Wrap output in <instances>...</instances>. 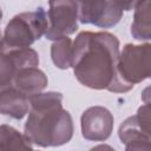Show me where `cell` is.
Listing matches in <instances>:
<instances>
[{
	"instance_id": "cell-5",
	"label": "cell",
	"mask_w": 151,
	"mask_h": 151,
	"mask_svg": "<svg viewBox=\"0 0 151 151\" xmlns=\"http://www.w3.org/2000/svg\"><path fill=\"white\" fill-rule=\"evenodd\" d=\"M119 72L133 85L151 78V44L125 45L119 57Z\"/></svg>"
},
{
	"instance_id": "cell-4",
	"label": "cell",
	"mask_w": 151,
	"mask_h": 151,
	"mask_svg": "<svg viewBox=\"0 0 151 151\" xmlns=\"http://www.w3.org/2000/svg\"><path fill=\"white\" fill-rule=\"evenodd\" d=\"M119 138L126 150H151V103H144L120 125Z\"/></svg>"
},
{
	"instance_id": "cell-6",
	"label": "cell",
	"mask_w": 151,
	"mask_h": 151,
	"mask_svg": "<svg viewBox=\"0 0 151 151\" xmlns=\"http://www.w3.org/2000/svg\"><path fill=\"white\" fill-rule=\"evenodd\" d=\"M48 29L46 38L58 40L72 34L78 28V5L76 0H50Z\"/></svg>"
},
{
	"instance_id": "cell-8",
	"label": "cell",
	"mask_w": 151,
	"mask_h": 151,
	"mask_svg": "<svg viewBox=\"0 0 151 151\" xmlns=\"http://www.w3.org/2000/svg\"><path fill=\"white\" fill-rule=\"evenodd\" d=\"M38 64L39 57L37 52L29 47L1 50V88L11 85L14 74L18 71L29 66H38Z\"/></svg>"
},
{
	"instance_id": "cell-11",
	"label": "cell",
	"mask_w": 151,
	"mask_h": 151,
	"mask_svg": "<svg viewBox=\"0 0 151 151\" xmlns=\"http://www.w3.org/2000/svg\"><path fill=\"white\" fill-rule=\"evenodd\" d=\"M29 97L13 86L1 88V113L14 119H21L29 110Z\"/></svg>"
},
{
	"instance_id": "cell-2",
	"label": "cell",
	"mask_w": 151,
	"mask_h": 151,
	"mask_svg": "<svg viewBox=\"0 0 151 151\" xmlns=\"http://www.w3.org/2000/svg\"><path fill=\"white\" fill-rule=\"evenodd\" d=\"M31 112L25 124L26 138L40 146H58L73 134L72 118L61 106L63 96L57 92L37 93L29 97Z\"/></svg>"
},
{
	"instance_id": "cell-10",
	"label": "cell",
	"mask_w": 151,
	"mask_h": 151,
	"mask_svg": "<svg viewBox=\"0 0 151 151\" xmlns=\"http://www.w3.org/2000/svg\"><path fill=\"white\" fill-rule=\"evenodd\" d=\"M46 85L47 78L45 73L37 68V66H29L18 71L14 74L9 86H13L28 97H32L41 92L46 87Z\"/></svg>"
},
{
	"instance_id": "cell-15",
	"label": "cell",
	"mask_w": 151,
	"mask_h": 151,
	"mask_svg": "<svg viewBox=\"0 0 151 151\" xmlns=\"http://www.w3.org/2000/svg\"><path fill=\"white\" fill-rule=\"evenodd\" d=\"M114 1L123 11H131L136 8L143 0H114Z\"/></svg>"
},
{
	"instance_id": "cell-9",
	"label": "cell",
	"mask_w": 151,
	"mask_h": 151,
	"mask_svg": "<svg viewBox=\"0 0 151 151\" xmlns=\"http://www.w3.org/2000/svg\"><path fill=\"white\" fill-rule=\"evenodd\" d=\"M113 127V116L101 106L87 109L81 116V133L88 140L100 142L110 137Z\"/></svg>"
},
{
	"instance_id": "cell-12",
	"label": "cell",
	"mask_w": 151,
	"mask_h": 151,
	"mask_svg": "<svg viewBox=\"0 0 151 151\" xmlns=\"http://www.w3.org/2000/svg\"><path fill=\"white\" fill-rule=\"evenodd\" d=\"M134 9L131 34L138 40L151 39V0H143Z\"/></svg>"
},
{
	"instance_id": "cell-14",
	"label": "cell",
	"mask_w": 151,
	"mask_h": 151,
	"mask_svg": "<svg viewBox=\"0 0 151 151\" xmlns=\"http://www.w3.org/2000/svg\"><path fill=\"white\" fill-rule=\"evenodd\" d=\"M1 149H32V145L25 134L21 136L15 129L1 125Z\"/></svg>"
},
{
	"instance_id": "cell-1",
	"label": "cell",
	"mask_w": 151,
	"mask_h": 151,
	"mask_svg": "<svg viewBox=\"0 0 151 151\" xmlns=\"http://www.w3.org/2000/svg\"><path fill=\"white\" fill-rule=\"evenodd\" d=\"M119 41L107 32H81L73 42L72 67L84 86L111 92H127L134 85L119 72Z\"/></svg>"
},
{
	"instance_id": "cell-13",
	"label": "cell",
	"mask_w": 151,
	"mask_h": 151,
	"mask_svg": "<svg viewBox=\"0 0 151 151\" xmlns=\"http://www.w3.org/2000/svg\"><path fill=\"white\" fill-rule=\"evenodd\" d=\"M72 52H73V44L70 38L64 37L52 45L51 55L54 65L59 68H68L72 65Z\"/></svg>"
},
{
	"instance_id": "cell-7",
	"label": "cell",
	"mask_w": 151,
	"mask_h": 151,
	"mask_svg": "<svg viewBox=\"0 0 151 151\" xmlns=\"http://www.w3.org/2000/svg\"><path fill=\"white\" fill-rule=\"evenodd\" d=\"M79 21L109 28L114 26L123 15V9L114 0H76Z\"/></svg>"
},
{
	"instance_id": "cell-3",
	"label": "cell",
	"mask_w": 151,
	"mask_h": 151,
	"mask_svg": "<svg viewBox=\"0 0 151 151\" xmlns=\"http://www.w3.org/2000/svg\"><path fill=\"white\" fill-rule=\"evenodd\" d=\"M48 29L47 12L39 7L34 12L15 15L7 24L2 37L1 50L24 48L46 34Z\"/></svg>"
},
{
	"instance_id": "cell-16",
	"label": "cell",
	"mask_w": 151,
	"mask_h": 151,
	"mask_svg": "<svg viewBox=\"0 0 151 151\" xmlns=\"http://www.w3.org/2000/svg\"><path fill=\"white\" fill-rule=\"evenodd\" d=\"M142 100L144 103H151V86H147L142 93Z\"/></svg>"
}]
</instances>
